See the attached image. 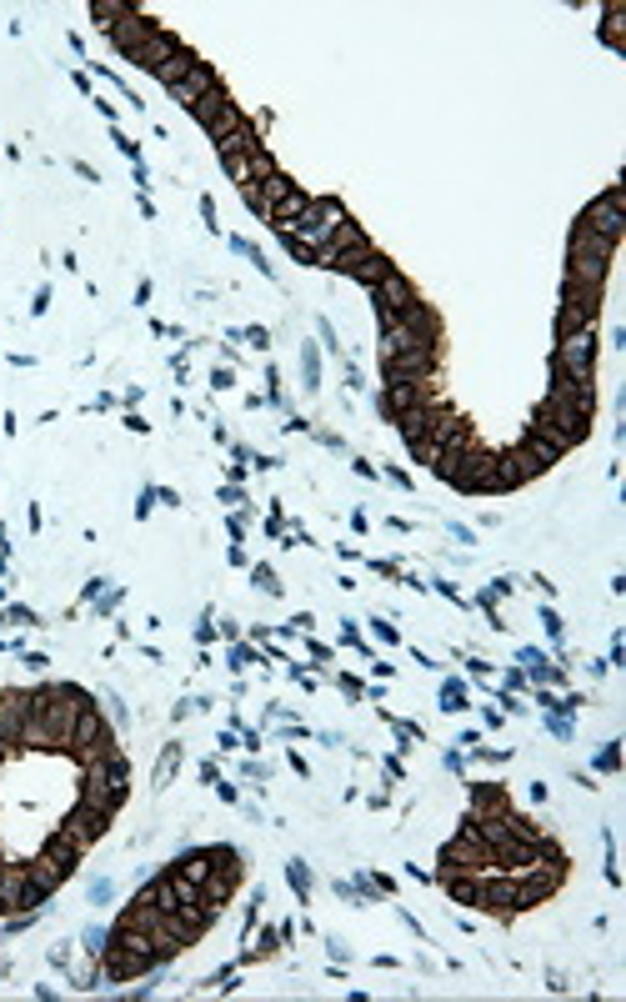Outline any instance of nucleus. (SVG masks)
Masks as SVG:
<instances>
[{"label":"nucleus","instance_id":"obj_19","mask_svg":"<svg viewBox=\"0 0 626 1002\" xmlns=\"http://www.w3.org/2000/svg\"><path fill=\"white\" fill-rule=\"evenodd\" d=\"M176 873L186 877V883H206L210 873H216V847H206V852H186L181 862H176Z\"/></svg>","mask_w":626,"mask_h":1002},{"label":"nucleus","instance_id":"obj_17","mask_svg":"<svg viewBox=\"0 0 626 1002\" xmlns=\"http://www.w3.org/2000/svg\"><path fill=\"white\" fill-rule=\"evenodd\" d=\"M176 51H181V40L170 36V30H156V36H151L141 51L131 55V65H141V71H151V76H156V71H161V65H166Z\"/></svg>","mask_w":626,"mask_h":1002},{"label":"nucleus","instance_id":"obj_8","mask_svg":"<svg viewBox=\"0 0 626 1002\" xmlns=\"http://www.w3.org/2000/svg\"><path fill=\"white\" fill-rule=\"evenodd\" d=\"M371 296H376V316H381V326H396V321H401V316L421 301V296H417V287H411V281H406L401 271H392L386 281H381V287H371Z\"/></svg>","mask_w":626,"mask_h":1002},{"label":"nucleus","instance_id":"obj_15","mask_svg":"<svg viewBox=\"0 0 626 1002\" xmlns=\"http://www.w3.org/2000/svg\"><path fill=\"white\" fill-rule=\"evenodd\" d=\"M216 86H221V80H216V71H210L206 61H196L181 80H176V86H170V101H181L186 111H191V105H196L206 91H216Z\"/></svg>","mask_w":626,"mask_h":1002},{"label":"nucleus","instance_id":"obj_12","mask_svg":"<svg viewBox=\"0 0 626 1002\" xmlns=\"http://www.w3.org/2000/svg\"><path fill=\"white\" fill-rule=\"evenodd\" d=\"M331 271H341V276H352V281H361V287H381L386 276L396 271L392 261L381 256L376 246H361V251H352V256H341Z\"/></svg>","mask_w":626,"mask_h":1002},{"label":"nucleus","instance_id":"obj_18","mask_svg":"<svg viewBox=\"0 0 626 1002\" xmlns=\"http://www.w3.org/2000/svg\"><path fill=\"white\" fill-rule=\"evenodd\" d=\"M216 151H221V161L251 156V151H261V136H256V126H251V121H241L231 136H221V141H216Z\"/></svg>","mask_w":626,"mask_h":1002},{"label":"nucleus","instance_id":"obj_20","mask_svg":"<svg viewBox=\"0 0 626 1002\" xmlns=\"http://www.w3.org/2000/svg\"><path fill=\"white\" fill-rule=\"evenodd\" d=\"M191 65H196V55H191V51H186V46H181V51H176V55H170V61H166V65H161V71H156V80H161V86H166V91H170V86H176V80H181L186 71H191Z\"/></svg>","mask_w":626,"mask_h":1002},{"label":"nucleus","instance_id":"obj_26","mask_svg":"<svg viewBox=\"0 0 626 1002\" xmlns=\"http://www.w3.org/2000/svg\"><path fill=\"white\" fill-rule=\"evenodd\" d=\"M251 576H256V586H261V592H271V597H276V592H281V582H276V572H271V567H256V572H251Z\"/></svg>","mask_w":626,"mask_h":1002},{"label":"nucleus","instance_id":"obj_22","mask_svg":"<svg viewBox=\"0 0 626 1002\" xmlns=\"http://www.w3.org/2000/svg\"><path fill=\"white\" fill-rule=\"evenodd\" d=\"M301 371H306V391H316V386H321V362H316V352H311V346L301 352Z\"/></svg>","mask_w":626,"mask_h":1002},{"label":"nucleus","instance_id":"obj_24","mask_svg":"<svg viewBox=\"0 0 626 1002\" xmlns=\"http://www.w3.org/2000/svg\"><path fill=\"white\" fill-rule=\"evenodd\" d=\"M291 887H296V892H301V898H306V892H311V873H306V862H291Z\"/></svg>","mask_w":626,"mask_h":1002},{"label":"nucleus","instance_id":"obj_29","mask_svg":"<svg viewBox=\"0 0 626 1002\" xmlns=\"http://www.w3.org/2000/svg\"><path fill=\"white\" fill-rule=\"evenodd\" d=\"M105 898H111V883H105V877H95V883H91V902H105Z\"/></svg>","mask_w":626,"mask_h":1002},{"label":"nucleus","instance_id":"obj_21","mask_svg":"<svg viewBox=\"0 0 626 1002\" xmlns=\"http://www.w3.org/2000/svg\"><path fill=\"white\" fill-rule=\"evenodd\" d=\"M21 883H26V873L0 862V912H15V892H21Z\"/></svg>","mask_w":626,"mask_h":1002},{"label":"nucleus","instance_id":"obj_14","mask_svg":"<svg viewBox=\"0 0 626 1002\" xmlns=\"http://www.w3.org/2000/svg\"><path fill=\"white\" fill-rule=\"evenodd\" d=\"M296 191V181H291V176H281V170H271V176H261V181L256 186H246V206L256 211V216H261V221H271V206L276 201H281V195H291Z\"/></svg>","mask_w":626,"mask_h":1002},{"label":"nucleus","instance_id":"obj_3","mask_svg":"<svg viewBox=\"0 0 626 1002\" xmlns=\"http://www.w3.org/2000/svg\"><path fill=\"white\" fill-rule=\"evenodd\" d=\"M346 221V206H341L336 195H316V201H306V211H301V221L291 226L286 236H296L301 246H311V251H321L336 236V226Z\"/></svg>","mask_w":626,"mask_h":1002},{"label":"nucleus","instance_id":"obj_9","mask_svg":"<svg viewBox=\"0 0 626 1002\" xmlns=\"http://www.w3.org/2000/svg\"><path fill=\"white\" fill-rule=\"evenodd\" d=\"M116 747V737H111V727H105V716L95 712V707H86L76 722V732H71V752L80 757V762H95L101 752H111Z\"/></svg>","mask_w":626,"mask_h":1002},{"label":"nucleus","instance_id":"obj_4","mask_svg":"<svg viewBox=\"0 0 626 1002\" xmlns=\"http://www.w3.org/2000/svg\"><path fill=\"white\" fill-rule=\"evenodd\" d=\"M496 862V852H491V842L482 837V827L467 817V827H461L451 842L442 847V873H486Z\"/></svg>","mask_w":626,"mask_h":1002},{"label":"nucleus","instance_id":"obj_7","mask_svg":"<svg viewBox=\"0 0 626 1002\" xmlns=\"http://www.w3.org/2000/svg\"><path fill=\"white\" fill-rule=\"evenodd\" d=\"M191 116H196L201 126L210 130V141H221V136H231V130L241 126V121H246V116H241V111H235V101H231V96L221 91V86H216V91H206V96H201V101L191 105Z\"/></svg>","mask_w":626,"mask_h":1002},{"label":"nucleus","instance_id":"obj_10","mask_svg":"<svg viewBox=\"0 0 626 1002\" xmlns=\"http://www.w3.org/2000/svg\"><path fill=\"white\" fill-rule=\"evenodd\" d=\"M26 722H30V692H0V743H5V752L26 747Z\"/></svg>","mask_w":626,"mask_h":1002},{"label":"nucleus","instance_id":"obj_13","mask_svg":"<svg viewBox=\"0 0 626 1002\" xmlns=\"http://www.w3.org/2000/svg\"><path fill=\"white\" fill-rule=\"evenodd\" d=\"M105 827H111V812H105V808H95V802H86V797H80V808H76V812H71V817H66V827H61V833H66L71 842L80 847V852H86V847H91L95 837L105 833Z\"/></svg>","mask_w":626,"mask_h":1002},{"label":"nucleus","instance_id":"obj_16","mask_svg":"<svg viewBox=\"0 0 626 1002\" xmlns=\"http://www.w3.org/2000/svg\"><path fill=\"white\" fill-rule=\"evenodd\" d=\"M476 908L496 912V917H511L516 908V877H486L482 873V898H476Z\"/></svg>","mask_w":626,"mask_h":1002},{"label":"nucleus","instance_id":"obj_11","mask_svg":"<svg viewBox=\"0 0 626 1002\" xmlns=\"http://www.w3.org/2000/svg\"><path fill=\"white\" fill-rule=\"evenodd\" d=\"M582 231L601 236V241H622V195L616 191H601L597 201H591L587 211H582Z\"/></svg>","mask_w":626,"mask_h":1002},{"label":"nucleus","instance_id":"obj_1","mask_svg":"<svg viewBox=\"0 0 626 1002\" xmlns=\"http://www.w3.org/2000/svg\"><path fill=\"white\" fill-rule=\"evenodd\" d=\"M86 707H91V697H86L80 687H66V682L30 692L26 747H40V752H61V747H71V732H76V722H80Z\"/></svg>","mask_w":626,"mask_h":1002},{"label":"nucleus","instance_id":"obj_27","mask_svg":"<svg viewBox=\"0 0 626 1002\" xmlns=\"http://www.w3.org/2000/svg\"><path fill=\"white\" fill-rule=\"evenodd\" d=\"M5 622H11V626H30V622H36V612H26V607H11V612H5Z\"/></svg>","mask_w":626,"mask_h":1002},{"label":"nucleus","instance_id":"obj_25","mask_svg":"<svg viewBox=\"0 0 626 1002\" xmlns=\"http://www.w3.org/2000/svg\"><path fill=\"white\" fill-rule=\"evenodd\" d=\"M442 707H446V712H461V707H467V692H461V682H451V687L442 692Z\"/></svg>","mask_w":626,"mask_h":1002},{"label":"nucleus","instance_id":"obj_5","mask_svg":"<svg viewBox=\"0 0 626 1002\" xmlns=\"http://www.w3.org/2000/svg\"><path fill=\"white\" fill-rule=\"evenodd\" d=\"M616 241H601V236L582 231L576 226L572 231V266H566V276L572 281H582V287H601L606 281V261H612Z\"/></svg>","mask_w":626,"mask_h":1002},{"label":"nucleus","instance_id":"obj_28","mask_svg":"<svg viewBox=\"0 0 626 1002\" xmlns=\"http://www.w3.org/2000/svg\"><path fill=\"white\" fill-rule=\"evenodd\" d=\"M105 942H111V938H105L101 927H91V933H86V952H105Z\"/></svg>","mask_w":626,"mask_h":1002},{"label":"nucleus","instance_id":"obj_2","mask_svg":"<svg viewBox=\"0 0 626 1002\" xmlns=\"http://www.w3.org/2000/svg\"><path fill=\"white\" fill-rule=\"evenodd\" d=\"M536 431L547 442H557L561 452H572V446L587 442V431H591V402H572V396L547 391V402L536 411Z\"/></svg>","mask_w":626,"mask_h":1002},{"label":"nucleus","instance_id":"obj_23","mask_svg":"<svg viewBox=\"0 0 626 1002\" xmlns=\"http://www.w3.org/2000/svg\"><path fill=\"white\" fill-rule=\"evenodd\" d=\"M176 762H181V747H166V757H161V768H156V787H166V782H170Z\"/></svg>","mask_w":626,"mask_h":1002},{"label":"nucleus","instance_id":"obj_6","mask_svg":"<svg viewBox=\"0 0 626 1002\" xmlns=\"http://www.w3.org/2000/svg\"><path fill=\"white\" fill-rule=\"evenodd\" d=\"M591 366H597V337H591V331H572V337L557 341V352H551V371L591 381Z\"/></svg>","mask_w":626,"mask_h":1002}]
</instances>
